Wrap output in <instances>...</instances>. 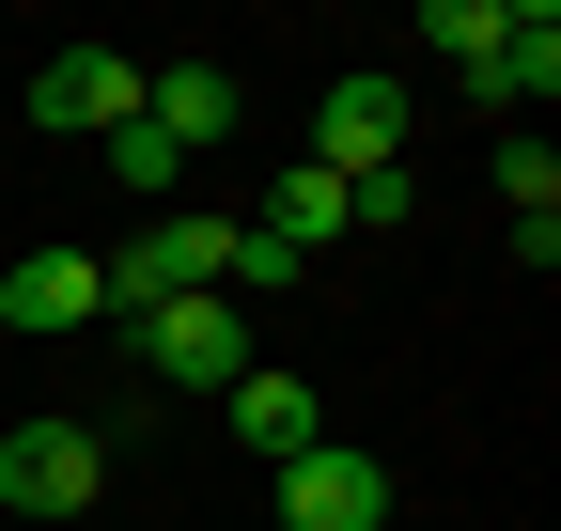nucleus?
Instances as JSON below:
<instances>
[{
  "instance_id": "1",
  "label": "nucleus",
  "mask_w": 561,
  "mask_h": 531,
  "mask_svg": "<svg viewBox=\"0 0 561 531\" xmlns=\"http://www.w3.org/2000/svg\"><path fill=\"white\" fill-rule=\"evenodd\" d=\"M94 485H110V438L94 422H16V438H0V500H16V516L94 531Z\"/></svg>"
},
{
  "instance_id": "2",
  "label": "nucleus",
  "mask_w": 561,
  "mask_h": 531,
  "mask_svg": "<svg viewBox=\"0 0 561 531\" xmlns=\"http://www.w3.org/2000/svg\"><path fill=\"white\" fill-rule=\"evenodd\" d=\"M140 375H172V391H234V375H250V313H234V297H172V313H140Z\"/></svg>"
},
{
  "instance_id": "3",
  "label": "nucleus",
  "mask_w": 561,
  "mask_h": 531,
  "mask_svg": "<svg viewBox=\"0 0 561 531\" xmlns=\"http://www.w3.org/2000/svg\"><path fill=\"white\" fill-rule=\"evenodd\" d=\"M375 516H390V470L359 438H312L297 470H280V531H375Z\"/></svg>"
},
{
  "instance_id": "4",
  "label": "nucleus",
  "mask_w": 561,
  "mask_h": 531,
  "mask_svg": "<svg viewBox=\"0 0 561 531\" xmlns=\"http://www.w3.org/2000/svg\"><path fill=\"white\" fill-rule=\"evenodd\" d=\"M390 157H405V79H375V63L328 79L312 94V172H390Z\"/></svg>"
},
{
  "instance_id": "5",
  "label": "nucleus",
  "mask_w": 561,
  "mask_h": 531,
  "mask_svg": "<svg viewBox=\"0 0 561 531\" xmlns=\"http://www.w3.org/2000/svg\"><path fill=\"white\" fill-rule=\"evenodd\" d=\"M32 125H62V142H110V125H140V63L125 47H62L32 79Z\"/></svg>"
},
{
  "instance_id": "6",
  "label": "nucleus",
  "mask_w": 561,
  "mask_h": 531,
  "mask_svg": "<svg viewBox=\"0 0 561 531\" xmlns=\"http://www.w3.org/2000/svg\"><path fill=\"white\" fill-rule=\"evenodd\" d=\"M234 63H140V125H157L172 157H203V142H234Z\"/></svg>"
},
{
  "instance_id": "7",
  "label": "nucleus",
  "mask_w": 561,
  "mask_h": 531,
  "mask_svg": "<svg viewBox=\"0 0 561 531\" xmlns=\"http://www.w3.org/2000/svg\"><path fill=\"white\" fill-rule=\"evenodd\" d=\"M0 313L16 328H94L110 313V250H16L0 266Z\"/></svg>"
},
{
  "instance_id": "8",
  "label": "nucleus",
  "mask_w": 561,
  "mask_h": 531,
  "mask_svg": "<svg viewBox=\"0 0 561 531\" xmlns=\"http://www.w3.org/2000/svg\"><path fill=\"white\" fill-rule=\"evenodd\" d=\"M468 94H500V110H546V94H561V16H546V0H500V32H483Z\"/></svg>"
},
{
  "instance_id": "9",
  "label": "nucleus",
  "mask_w": 561,
  "mask_h": 531,
  "mask_svg": "<svg viewBox=\"0 0 561 531\" xmlns=\"http://www.w3.org/2000/svg\"><path fill=\"white\" fill-rule=\"evenodd\" d=\"M219 407H234V438L265 453V470H297V453L328 438V407H312V375H265V360H250V375L219 391Z\"/></svg>"
},
{
  "instance_id": "10",
  "label": "nucleus",
  "mask_w": 561,
  "mask_h": 531,
  "mask_svg": "<svg viewBox=\"0 0 561 531\" xmlns=\"http://www.w3.org/2000/svg\"><path fill=\"white\" fill-rule=\"evenodd\" d=\"M500 204H515V250L546 266V250H561V157H546V142H500Z\"/></svg>"
},
{
  "instance_id": "11",
  "label": "nucleus",
  "mask_w": 561,
  "mask_h": 531,
  "mask_svg": "<svg viewBox=\"0 0 561 531\" xmlns=\"http://www.w3.org/2000/svg\"><path fill=\"white\" fill-rule=\"evenodd\" d=\"M265 235L297 250V266H312V250L343 235V172H312V157H297V172H280V204H265Z\"/></svg>"
},
{
  "instance_id": "12",
  "label": "nucleus",
  "mask_w": 561,
  "mask_h": 531,
  "mask_svg": "<svg viewBox=\"0 0 561 531\" xmlns=\"http://www.w3.org/2000/svg\"><path fill=\"white\" fill-rule=\"evenodd\" d=\"M110 172H125V188H140V204H172V172H187V157H172V142H157V125H110Z\"/></svg>"
},
{
  "instance_id": "13",
  "label": "nucleus",
  "mask_w": 561,
  "mask_h": 531,
  "mask_svg": "<svg viewBox=\"0 0 561 531\" xmlns=\"http://www.w3.org/2000/svg\"><path fill=\"white\" fill-rule=\"evenodd\" d=\"M483 32H500V0H421V47H453V63H483Z\"/></svg>"
}]
</instances>
